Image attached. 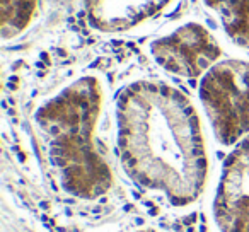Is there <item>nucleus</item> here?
<instances>
[{
    "instance_id": "nucleus-1",
    "label": "nucleus",
    "mask_w": 249,
    "mask_h": 232,
    "mask_svg": "<svg viewBox=\"0 0 249 232\" xmlns=\"http://www.w3.org/2000/svg\"><path fill=\"white\" fill-rule=\"evenodd\" d=\"M118 150L135 184L171 205L194 203L210 171L202 120L193 101L159 80L128 84L116 99Z\"/></svg>"
},
{
    "instance_id": "nucleus-2",
    "label": "nucleus",
    "mask_w": 249,
    "mask_h": 232,
    "mask_svg": "<svg viewBox=\"0 0 249 232\" xmlns=\"http://www.w3.org/2000/svg\"><path fill=\"white\" fill-rule=\"evenodd\" d=\"M103 101L99 79L84 75L48 99L34 116L58 183L80 200L101 198L113 186V171L96 136Z\"/></svg>"
},
{
    "instance_id": "nucleus-3",
    "label": "nucleus",
    "mask_w": 249,
    "mask_h": 232,
    "mask_svg": "<svg viewBox=\"0 0 249 232\" xmlns=\"http://www.w3.org/2000/svg\"><path fill=\"white\" fill-rule=\"evenodd\" d=\"M200 101L215 138L237 145L249 136V62L223 60L200 82Z\"/></svg>"
},
{
    "instance_id": "nucleus-4",
    "label": "nucleus",
    "mask_w": 249,
    "mask_h": 232,
    "mask_svg": "<svg viewBox=\"0 0 249 232\" xmlns=\"http://www.w3.org/2000/svg\"><path fill=\"white\" fill-rule=\"evenodd\" d=\"M150 53L165 72L184 79H196L218 63L222 48L203 24L188 22L152 41Z\"/></svg>"
},
{
    "instance_id": "nucleus-5",
    "label": "nucleus",
    "mask_w": 249,
    "mask_h": 232,
    "mask_svg": "<svg viewBox=\"0 0 249 232\" xmlns=\"http://www.w3.org/2000/svg\"><path fill=\"white\" fill-rule=\"evenodd\" d=\"M213 218L220 232H249V136L223 161Z\"/></svg>"
},
{
    "instance_id": "nucleus-6",
    "label": "nucleus",
    "mask_w": 249,
    "mask_h": 232,
    "mask_svg": "<svg viewBox=\"0 0 249 232\" xmlns=\"http://www.w3.org/2000/svg\"><path fill=\"white\" fill-rule=\"evenodd\" d=\"M171 0H84L91 26L103 33L130 31L162 10Z\"/></svg>"
},
{
    "instance_id": "nucleus-7",
    "label": "nucleus",
    "mask_w": 249,
    "mask_h": 232,
    "mask_svg": "<svg viewBox=\"0 0 249 232\" xmlns=\"http://www.w3.org/2000/svg\"><path fill=\"white\" fill-rule=\"evenodd\" d=\"M237 46L249 50V0H203Z\"/></svg>"
},
{
    "instance_id": "nucleus-8",
    "label": "nucleus",
    "mask_w": 249,
    "mask_h": 232,
    "mask_svg": "<svg viewBox=\"0 0 249 232\" xmlns=\"http://www.w3.org/2000/svg\"><path fill=\"white\" fill-rule=\"evenodd\" d=\"M2 4V38L19 36L36 15L38 0H0Z\"/></svg>"
}]
</instances>
